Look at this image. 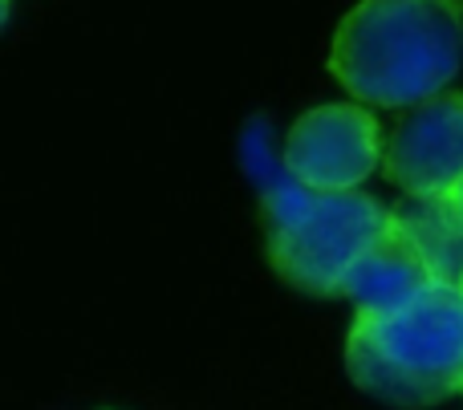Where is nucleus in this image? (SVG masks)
<instances>
[{
    "mask_svg": "<svg viewBox=\"0 0 463 410\" xmlns=\"http://www.w3.org/2000/svg\"><path fill=\"white\" fill-rule=\"evenodd\" d=\"M463 65L459 0H362L337 24L329 70L366 106H423Z\"/></svg>",
    "mask_w": 463,
    "mask_h": 410,
    "instance_id": "nucleus-1",
    "label": "nucleus"
},
{
    "mask_svg": "<svg viewBox=\"0 0 463 410\" xmlns=\"http://www.w3.org/2000/svg\"><path fill=\"white\" fill-rule=\"evenodd\" d=\"M345 370L370 398L402 410L463 395V289L431 284L399 313H358L345 341Z\"/></svg>",
    "mask_w": 463,
    "mask_h": 410,
    "instance_id": "nucleus-2",
    "label": "nucleus"
},
{
    "mask_svg": "<svg viewBox=\"0 0 463 410\" xmlns=\"http://www.w3.org/2000/svg\"><path fill=\"white\" fill-rule=\"evenodd\" d=\"M260 200L272 265L313 297H342L350 268L391 232V208L362 191H309L285 175Z\"/></svg>",
    "mask_w": 463,
    "mask_h": 410,
    "instance_id": "nucleus-3",
    "label": "nucleus"
},
{
    "mask_svg": "<svg viewBox=\"0 0 463 410\" xmlns=\"http://www.w3.org/2000/svg\"><path fill=\"white\" fill-rule=\"evenodd\" d=\"M383 130L358 102H334L301 114L285 138V167L309 191H358L383 167Z\"/></svg>",
    "mask_w": 463,
    "mask_h": 410,
    "instance_id": "nucleus-4",
    "label": "nucleus"
},
{
    "mask_svg": "<svg viewBox=\"0 0 463 410\" xmlns=\"http://www.w3.org/2000/svg\"><path fill=\"white\" fill-rule=\"evenodd\" d=\"M383 171L411 200L456 191L463 183V94L411 106L386 138Z\"/></svg>",
    "mask_w": 463,
    "mask_h": 410,
    "instance_id": "nucleus-5",
    "label": "nucleus"
},
{
    "mask_svg": "<svg viewBox=\"0 0 463 410\" xmlns=\"http://www.w3.org/2000/svg\"><path fill=\"white\" fill-rule=\"evenodd\" d=\"M431 284H439L427 268V260L419 256V248L391 224V232L350 268V276L342 281V297L350 301L358 313L366 317H386L399 309L415 305Z\"/></svg>",
    "mask_w": 463,
    "mask_h": 410,
    "instance_id": "nucleus-6",
    "label": "nucleus"
},
{
    "mask_svg": "<svg viewBox=\"0 0 463 410\" xmlns=\"http://www.w3.org/2000/svg\"><path fill=\"white\" fill-rule=\"evenodd\" d=\"M391 224L419 248L435 281L463 289V219L456 216L451 195L399 203V208H391Z\"/></svg>",
    "mask_w": 463,
    "mask_h": 410,
    "instance_id": "nucleus-7",
    "label": "nucleus"
},
{
    "mask_svg": "<svg viewBox=\"0 0 463 410\" xmlns=\"http://www.w3.org/2000/svg\"><path fill=\"white\" fill-rule=\"evenodd\" d=\"M451 203H456V216L463 219V183L456 187V191H451Z\"/></svg>",
    "mask_w": 463,
    "mask_h": 410,
    "instance_id": "nucleus-8",
    "label": "nucleus"
}]
</instances>
